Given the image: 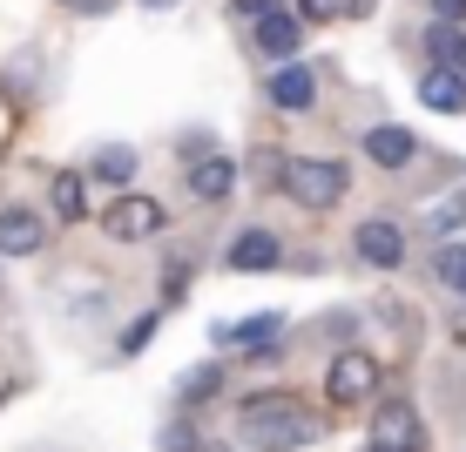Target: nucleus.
Segmentation results:
<instances>
[{
	"instance_id": "bb28decb",
	"label": "nucleus",
	"mask_w": 466,
	"mask_h": 452,
	"mask_svg": "<svg viewBox=\"0 0 466 452\" xmlns=\"http://www.w3.org/2000/svg\"><path fill=\"white\" fill-rule=\"evenodd\" d=\"M142 7H156V14H163V7H176V0H142Z\"/></svg>"
},
{
	"instance_id": "4468645a",
	"label": "nucleus",
	"mask_w": 466,
	"mask_h": 452,
	"mask_svg": "<svg viewBox=\"0 0 466 452\" xmlns=\"http://www.w3.org/2000/svg\"><path fill=\"white\" fill-rule=\"evenodd\" d=\"M311 95H318V75L311 68H278V75H270V102L291 108V116H298V108H311Z\"/></svg>"
},
{
	"instance_id": "4be33fe9",
	"label": "nucleus",
	"mask_w": 466,
	"mask_h": 452,
	"mask_svg": "<svg viewBox=\"0 0 466 452\" xmlns=\"http://www.w3.org/2000/svg\"><path fill=\"white\" fill-rule=\"evenodd\" d=\"M149 337H156V317H142V325H128V331H122V351H142Z\"/></svg>"
},
{
	"instance_id": "f8f14e48",
	"label": "nucleus",
	"mask_w": 466,
	"mask_h": 452,
	"mask_svg": "<svg viewBox=\"0 0 466 452\" xmlns=\"http://www.w3.org/2000/svg\"><path fill=\"white\" fill-rule=\"evenodd\" d=\"M420 102L432 116H466V75L460 68H426L420 75Z\"/></svg>"
},
{
	"instance_id": "20e7f679",
	"label": "nucleus",
	"mask_w": 466,
	"mask_h": 452,
	"mask_svg": "<svg viewBox=\"0 0 466 452\" xmlns=\"http://www.w3.org/2000/svg\"><path fill=\"white\" fill-rule=\"evenodd\" d=\"M163 223H169V209L156 196H116L102 209V230L116 236V244H142V236H156Z\"/></svg>"
},
{
	"instance_id": "393cba45",
	"label": "nucleus",
	"mask_w": 466,
	"mask_h": 452,
	"mask_svg": "<svg viewBox=\"0 0 466 452\" xmlns=\"http://www.w3.org/2000/svg\"><path fill=\"white\" fill-rule=\"evenodd\" d=\"M75 7H82V14H108L116 0H75Z\"/></svg>"
},
{
	"instance_id": "5701e85b",
	"label": "nucleus",
	"mask_w": 466,
	"mask_h": 452,
	"mask_svg": "<svg viewBox=\"0 0 466 452\" xmlns=\"http://www.w3.org/2000/svg\"><path fill=\"white\" fill-rule=\"evenodd\" d=\"M230 7H237V14H244V21L257 27V21H264V14H278V0H230Z\"/></svg>"
},
{
	"instance_id": "aec40b11",
	"label": "nucleus",
	"mask_w": 466,
	"mask_h": 452,
	"mask_svg": "<svg viewBox=\"0 0 466 452\" xmlns=\"http://www.w3.org/2000/svg\"><path fill=\"white\" fill-rule=\"evenodd\" d=\"M460 223H466V189H460V196H446L440 209H432V230H460Z\"/></svg>"
},
{
	"instance_id": "39448f33",
	"label": "nucleus",
	"mask_w": 466,
	"mask_h": 452,
	"mask_svg": "<svg viewBox=\"0 0 466 452\" xmlns=\"http://www.w3.org/2000/svg\"><path fill=\"white\" fill-rule=\"evenodd\" d=\"M351 250H359V264H372V270H399V264H406V230L385 223V216H372V223H359Z\"/></svg>"
},
{
	"instance_id": "0eeeda50",
	"label": "nucleus",
	"mask_w": 466,
	"mask_h": 452,
	"mask_svg": "<svg viewBox=\"0 0 466 452\" xmlns=\"http://www.w3.org/2000/svg\"><path fill=\"white\" fill-rule=\"evenodd\" d=\"M298 21H304V14H291V7L264 14V21L250 27V47H257L264 61H291V55H298Z\"/></svg>"
},
{
	"instance_id": "dca6fc26",
	"label": "nucleus",
	"mask_w": 466,
	"mask_h": 452,
	"mask_svg": "<svg viewBox=\"0 0 466 452\" xmlns=\"http://www.w3.org/2000/svg\"><path fill=\"white\" fill-rule=\"evenodd\" d=\"M460 47H466V35H460V27H432V35H426V55H432V68H460Z\"/></svg>"
},
{
	"instance_id": "a211bd4d",
	"label": "nucleus",
	"mask_w": 466,
	"mask_h": 452,
	"mask_svg": "<svg viewBox=\"0 0 466 452\" xmlns=\"http://www.w3.org/2000/svg\"><path fill=\"white\" fill-rule=\"evenodd\" d=\"M217 385H223V371H217V365H197V371L183 378V398H189V406H203V398H217Z\"/></svg>"
},
{
	"instance_id": "7ed1b4c3",
	"label": "nucleus",
	"mask_w": 466,
	"mask_h": 452,
	"mask_svg": "<svg viewBox=\"0 0 466 452\" xmlns=\"http://www.w3.org/2000/svg\"><path fill=\"white\" fill-rule=\"evenodd\" d=\"M379 392V358H365V351H339L325 371V398L331 406H365V398Z\"/></svg>"
},
{
	"instance_id": "6e6552de",
	"label": "nucleus",
	"mask_w": 466,
	"mask_h": 452,
	"mask_svg": "<svg viewBox=\"0 0 466 452\" xmlns=\"http://www.w3.org/2000/svg\"><path fill=\"white\" fill-rule=\"evenodd\" d=\"M420 412L412 406H385L379 412V426H372V452H420Z\"/></svg>"
},
{
	"instance_id": "a878e982",
	"label": "nucleus",
	"mask_w": 466,
	"mask_h": 452,
	"mask_svg": "<svg viewBox=\"0 0 466 452\" xmlns=\"http://www.w3.org/2000/svg\"><path fill=\"white\" fill-rule=\"evenodd\" d=\"M453 345H466V311L453 317Z\"/></svg>"
},
{
	"instance_id": "cd10ccee",
	"label": "nucleus",
	"mask_w": 466,
	"mask_h": 452,
	"mask_svg": "<svg viewBox=\"0 0 466 452\" xmlns=\"http://www.w3.org/2000/svg\"><path fill=\"white\" fill-rule=\"evenodd\" d=\"M460 75H466V47H460Z\"/></svg>"
},
{
	"instance_id": "ddd939ff",
	"label": "nucleus",
	"mask_w": 466,
	"mask_h": 452,
	"mask_svg": "<svg viewBox=\"0 0 466 452\" xmlns=\"http://www.w3.org/2000/svg\"><path fill=\"white\" fill-rule=\"evenodd\" d=\"M47 209H55L61 223H82L88 216V176L82 169H61L55 183H47Z\"/></svg>"
},
{
	"instance_id": "6ab92c4d",
	"label": "nucleus",
	"mask_w": 466,
	"mask_h": 452,
	"mask_svg": "<svg viewBox=\"0 0 466 452\" xmlns=\"http://www.w3.org/2000/svg\"><path fill=\"white\" fill-rule=\"evenodd\" d=\"M95 176H108V183H128V176H136V156H128V149H102V156H95Z\"/></svg>"
},
{
	"instance_id": "9b49d317",
	"label": "nucleus",
	"mask_w": 466,
	"mask_h": 452,
	"mask_svg": "<svg viewBox=\"0 0 466 452\" xmlns=\"http://www.w3.org/2000/svg\"><path fill=\"white\" fill-rule=\"evenodd\" d=\"M47 244V223L35 209H0V256H35Z\"/></svg>"
},
{
	"instance_id": "9d476101",
	"label": "nucleus",
	"mask_w": 466,
	"mask_h": 452,
	"mask_svg": "<svg viewBox=\"0 0 466 452\" xmlns=\"http://www.w3.org/2000/svg\"><path fill=\"white\" fill-rule=\"evenodd\" d=\"M284 264V244L270 230H244L230 244V270H244V277H264V270H278Z\"/></svg>"
},
{
	"instance_id": "412c9836",
	"label": "nucleus",
	"mask_w": 466,
	"mask_h": 452,
	"mask_svg": "<svg viewBox=\"0 0 466 452\" xmlns=\"http://www.w3.org/2000/svg\"><path fill=\"white\" fill-rule=\"evenodd\" d=\"M298 14H304V21H339L345 0H298Z\"/></svg>"
},
{
	"instance_id": "1a4fd4ad",
	"label": "nucleus",
	"mask_w": 466,
	"mask_h": 452,
	"mask_svg": "<svg viewBox=\"0 0 466 452\" xmlns=\"http://www.w3.org/2000/svg\"><path fill=\"white\" fill-rule=\"evenodd\" d=\"M359 149L372 156L379 169H406L412 156H420V136H412V128H392V122H385V128H365V142H359Z\"/></svg>"
},
{
	"instance_id": "423d86ee",
	"label": "nucleus",
	"mask_w": 466,
	"mask_h": 452,
	"mask_svg": "<svg viewBox=\"0 0 466 452\" xmlns=\"http://www.w3.org/2000/svg\"><path fill=\"white\" fill-rule=\"evenodd\" d=\"M183 183H189L197 203H223L237 189V156H197V163L183 169Z\"/></svg>"
},
{
	"instance_id": "f257e3e1",
	"label": "nucleus",
	"mask_w": 466,
	"mask_h": 452,
	"mask_svg": "<svg viewBox=\"0 0 466 452\" xmlns=\"http://www.w3.org/2000/svg\"><path fill=\"white\" fill-rule=\"evenodd\" d=\"M318 412L304 406L298 392H257V398H244V446H257V452H291V446H304V439H318Z\"/></svg>"
},
{
	"instance_id": "2eb2a0df",
	"label": "nucleus",
	"mask_w": 466,
	"mask_h": 452,
	"mask_svg": "<svg viewBox=\"0 0 466 452\" xmlns=\"http://www.w3.org/2000/svg\"><path fill=\"white\" fill-rule=\"evenodd\" d=\"M278 331H284V317H278V311H257V317H244V325H217L223 345H270Z\"/></svg>"
},
{
	"instance_id": "f03ea898",
	"label": "nucleus",
	"mask_w": 466,
	"mask_h": 452,
	"mask_svg": "<svg viewBox=\"0 0 466 452\" xmlns=\"http://www.w3.org/2000/svg\"><path fill=\"white\" fill-rule=\"evenodd\" d=\"M345 183H351V169L331 163V156H298V163L284 169V189H291L298 209H331L345 196Z\"/></svg>"
},
{
	"instance_id": "f3484780",
	"label": "nucleus",
	"mask_w": 466,
	"mask_h": 452,
	"mask_svg": "<svg viewBox=\"0 0 466 452\" xmlns=\"http://www.w3.org/2000/svg\"><path fill=\"white\" fill-rule=\"evenodd\" d=\"M432 270H440V284H446V290H460V297H466V244H446Z\"/></svg>"
},
{
	"instance_id": "b1692460",
	"label": "nucleus",
	"mask_w": 466,
	"mask_h": 452,
	"mask_svg": "<svg viewBox=\"0 0 466 452\" xmlns=\"http://www.w3.org/2000/svg\"><path fill=\"white\" fill-rule=\"evenodd\" d=\"M432 21H446V27H460V21H466V0H432Z\"/></svg>"
}]
</instances>
